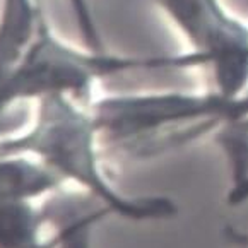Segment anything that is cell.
<instances>
[{"instance_id":"obj_1","label":"cell","mask_w":248,"mask_h":248,"mask_svg":"<svg viewBox=\"0 0 248 248\" xmlns=\"http://www.w3.org/2000/svg\"><path fill=\"white\" fill-rule=\"evenodd\" d=\"M99 135L88 103L69 94H51L36 101L30 127L0 137V156H33L53 170L63 182L128 221H161L178 212L175 201L163 195H125L106 176L99 154Z\"/></svg>"},{"instance_id":"obj_2","label":"cell","mask_w":248,"mask_h":248,"mask_svg":"<svg viewBox=\"0 0 248 248\" xmlns=\"http://www.w3.org/2000/svg\"><path fill=\"white\" fill-rule=\"evenodd\" d=\"M101 146L147 154L216 132L247 117V93L205 91L106 94L88 103Z\"/></svg>"},{"instance_id":"obj_3","label":"cell","mask_w":248,"mask_h":248,"mask_svg":"<svg viewBox=\"0 0 248 248\" xmlns=\"http://www.w3.org/2000/svg\"><path fill=\"white\" fill-rule=\"evenodd\" d=\"M157 69H199V60L190 51L132 57L86 45L76 46L55 33L46 19L24 57L0 82V117L19 103H36L51 94H69L89 103L93 89L101 80Z\"/></svg>"},{"instance_id":"obj_4","label":"cell","mask_w":248,"mask_h":248,"mask_svg":"<svg viewBox=\"0 0 248 248\" xmlns=\"http://www.w3.org/2000/svg\"><path fill=\"white\" fill-rule=\"evenodd\" d=\"M199 59L209 89L230 98L248 93V26L221 0H154Z\"/></svg>"},{"instance_id":"obj_5","label":"cell","mask_w":248,"mask_h":248,"mask_svg":"<svg viewBox=\"0 0 248 248\" xmlns=\"http://www.w3.org/2000/svg\"><path fill=\"white\" fill-rule=\"evenodd\" d=\"M48 224L53 226L50 234L53 248H93V230L105 217L111 216L108 209L99 205L94 199L84 202L74 199H57L45 205Z\"/></svg>"},{"instance_id":"obj_6","label":"cell","mask_w":248,"mask_h":248,"mask_svg":"<svg viewBox=\"0 0 248 248\" xmlns=\"http://www.w3.org/2000/svg\"><path fill=\"white\" fill-rule=\"evenodd\" d=\"M63 183L53 170L33 156H0V199L34 202L55 194Z\"/></svg>"},{"instance_id":"obj_7","label":"cell","mask_w":248,"mask_h":248,"mask_svg":"<svg viewBox=\"0 0 248 248\" xmlns=\"http://www.w3.org/2000/svg\"><path fill=\"white\" fill-rule=\"evenodd\" d=\"M45 224L48 219L43 207L0 199V248H53L51 236L43 238Z\"/></svg>"},{"instance_id":"obj_8","label":"cell","mask_w":248,"mask_h":248,"mask_svg":"<svg viewBox=\"0 0 248 248\" xmlns=\"http://www.w3.org/2000/svg\"><path fill=\"white\" fill-rule=\"evenodd\" d=\"M70 11H72L74 21H76L77 31L80 34L82 45L94 50H105L101 31L98 28V22L93 14V9L89 0H67Z\"/></svg>"},{"instance_id":"obj_9","label":"cell","mask_w":248,"mask_h":248,"mask_svg":"<svg viewBox=\"0 0 248 248\" xmlns=\"http://www.w3.org/2000/svg\"><path fill=\"white\" fill-rule=\"evenodd\" d=\"M247 118H248V117H247Z\"/></svg>"}]
</instances>
